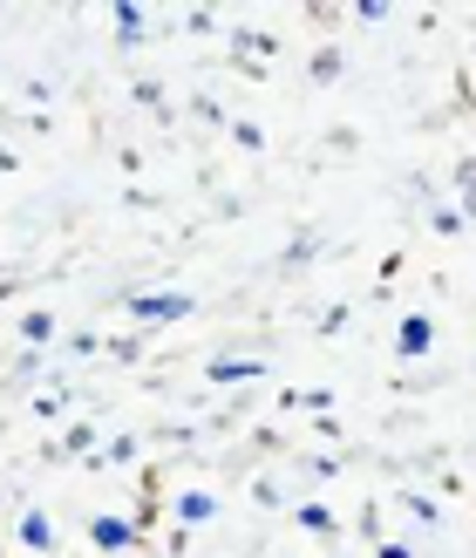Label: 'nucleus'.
Wrapping results in <instances>:
<instances>
[{"label":"nucleus","mask_w":476,"mask_h":558,"mask_svg":"<svg viewBox=\"0 0 476 558\" xmlns=\"http://www.w3.org/2000/svg\"><path fill=\"white\" fill-rule=\"evenodd\" d=\"M381 558H408V545H381Z\"/></svg>","instance_id":"11"},{"label":"nucleus","mask_w":476,"mask_h":558,"mask_svg":"<svg viewBox=\"0 0 476 558\" xmlns=\"http://www.w3.org/2000/svg\"><path fill=\"white\" fill-rule=\"evenodd\" d=\"M117 27H123V35H136V27H144V8H130V0H123V8H117Z\"/></svg>","instance_id":"9"},{"label":"nucleus","mask_w":476,"mask_h":558,"mask_svg":"<svg viewBox=\"0 0 476 558\" xmlns=\"http://www.w3.org/2000/svg\"><path fill=\"white\" fill-rule=\"evenodd\" d=\"M211 511H218V505H211L205 490H184V497H178V518H184V524H205Z\"/></svg>","instance_id":"4"},{"label":"nucleus","mask_w":476,"mask_h":558,"mask_svg":"<svg viewBox=\"0 0 476 558\" xmlns=\"http://www.w3.org/2000/svg\"><path fill=\"white\" fill-rule=\"evenodd\" d=\"M463 184H469L463 191V218H476V163H463Z\"/></svg>","instance_id":"10"},{"label":"nucleus","mask_w":476,"mask_h":558,"mask_svg":"<svg viewBox=\"0 0 476 558\" xmlns=\"http://www.w3.org/2000/svg\"><path fill=\"white\" fill-rule=\"evenodd\" d=\"M21 538L35 545V551H48V545H54V524H48L41 511H27V518H21Z\"/></svg>","instance_id":"5"},{"label":"nucleus","mask_w":476,"mask_h":558,"mask_svg":"<svg viewBox=\"0 0 476 558\" xmlns=\"http://www.w3.org/2000/svg\"><path fill=\"white\" fill-rule=\"evenodd\" d=\"M429 341H436V327H429L423 314H408V320H402V333H395V348H402L408 361H415V354H429Z\"/></svg>","instance_id":"3"},{"label":"nucleus","mask_w":476,"mask_h":558,"mask_svg":"<svg viewBox=\"0 0 476 558\" xmlns=\"http://www.w3.org/2000/svg\"><path fill=\"white\" fill-rule=\"evenodd\" d=\"M21 333H27V341H54V320H48V314H27Z\"/></svg>","instance_id":"8"},{"label":"nucleus","mask_w":476,"mask_h":558,"mask_svg":"<svg viewBox=\"0 0 476 558\" xmlns=\"http://www.w3.org/2000/svg\"><path fill=\"white\" fill-rule=\"evenodd\" d=\"M89 538H96L102 551H123V545H136V524H130V518H96Z\"/></svg>","instance_id":"2"},{"label":"nucleus","mask_w":476,"mask_h":558,"mask_svg":"<svg viewBox=\"0 0 476 558\" xmlns=\"http://www.w3.org/2000/svg\"><path fill=\"white\" fill-rule=\"evenodd\" d=\"M300 524H306V532H320V538H327V532H333V511H327V505H300Z\"/></svg>","instance_id":"7"},{"label":"nucleus","mask_w":476,"mask_h":558,"mask_svg":"<svg viewBox=\"0 0 476 558\" xmlns=\"http://www.w3.org/2000/svg\"><path fill=\"white\" fill-rule=\"evenodd\" d=\"M259 361H211V381H252Z\"/></svg>","instance_id":"6"},{"label":"nucleus","mask_w":476,"mask_h":558,"mask_svg":"<svg viewBox=\"0 0 476 558\" xmlns=\"http://www.w3.org/2000/svg\"><path fill=\"white\" fill-rule=\"evenodd\" d=\"M130 314L136 320H178V314H191V293H130Z\"/></svg>","instance_id":"1"}]
</instances>
